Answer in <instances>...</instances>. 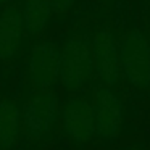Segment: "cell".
Listing matches in <instances>:
<instances>
[{
  "label": "cell",
  "mask_w": 150,
  "mask_h": 150,
  "mask_svg": "<svg viewBox=\"0 0 150 150\" xmlns=\"http://www.w3.org/2000/svg\"><path fill=\"white\" fill-rule=\"evenodd\" d=\"M10 0H0V5H4V4H8Z\"/></svg>",
  "instance_id": "13"
},
{
  "label": "cell",
  "mask_w": 150,
  "mask_h": 150,
  "mask_svg": "<svg viewBox=\"0 0 150 150\" xmlns=\"http://www.w3.org/2000/svg\"><path fill=\"white\" fill-rule=\"evenodd\" d=\"M120 68L131 87L137 91L150 89V53L144 36L132 29L120 44L118 49Z\"/></svg>",
  "instance_id": "3"
},
{
  "label": "cell",
  "mask_w": 150,
  "mask_h": 150,
  "mask_svg": "<svg viewBox=\"0 0 150 150\" xmlns=\"http://www.w3.org/2000/svg\"><path fill=\"white\" fill-rule=\"evenodd\" d=\"M123 150H149L144 144H131V145L124 147Z\"/></svg>",
  "instance_id": "12"
},
{
  "label": "cell",
  "mask_w": 150,
  "mask_h": 150,
  "mask_svg": "<svg viewBox=\"0 0 150 150\" xmlns=\"http://www.w3.org/2000/svg\"><path fill=\"white\" fill-rule=\"evenodd\" d=\"M76 4V0H52V15L60 16L71 10V7Z\"/></svg>",
  "instance_id": "11"
},
{
  "label": "cell",
  "mask_w": 150,
  "mask_h": 150,
  "mask_svg": "<svg viewBox=\"0 0 150 150\" xmlns=\"http://www.w3.org/2000/svg\"><path fill=\"white\" fill-rule=\"evenodd\" d=\"M23 15L24 33L28 36H37L47 26V21L52 16V0H26Z\"/></svg>",
  "instance_id": "10"
},
{
  "label": "cell",
  "mask_w": 150,
  "mask_h": 150,
  "mask_svg": "<svg viewBox=\"0 0 150 150\" xmlns=\"http://www.w3.org/2000/svg\"><path fill=\"white\" fill-rule=\"evenodd\" d=\"M60 45L52 42L37 44L33 47L28 62V78L37 92L49 91L58 81Z\"/></svg>",
  "instance_id": "7"
},
{
  "label": "cell",
  "mask_w": 150,
  "mask_h": 150,
  "mask_svg": "<svg viewBox=\"0 0 150 150\" xmlns=\"http://www.w3.org/2000/svg\"><path fill=\"white\" fill-rule=\"evenodd\" d=\"M58 79L66 92H84L92 84L94 65L89 34H71L60 45Z\"/></svg>",
  "instance_id": "2"
},
{
  "label": "cell",
  "mask_w": 150,
  "mask_h": 150,
  "mask_svg": "<svg viewBox=\"0 0 150 150\" xmlns=\"http://www.w3.org/2000/svg\"><path fill=\"white\" fill-rule=\"evenodd\" d=\"M60 121L65 134L78 150H82L95 137L94 108L91 94L81 92L63 103L60 111Z\"/></svg>",
  "instance_id": "4"
},
{
  "label": "cell",
  "mask_w": 150,
  "mask_h": 150,
  "mask_svg": "<svg viewBox=\"0 0 150 150\" xmlns=\"http://www.w3.org/2000/svg\"><path fill=\"white\" fill-rule=\"evenodd\" d=\"M21 102L0 98V150H11L21 134Z\"/></svg>",
  "instance_id": "9"
},
{
  "label": "cell",
  "mask_w": 150,
  "mask_h": 150,
  "mask_svg": "<svg viewBox=\"0 0 150 150\" xmlns=\"http://www.w3.org/2000/svg\"><path fill=\"white\" fill-rule=\"evenodd\" d=\"M94 108V126L95 137L103 144L115 139L124 120V105L121 95L115 87L98 86L95 100H92Z\"/></svg>",
  "instance_id": "5"
},
{
  "label": "cell",
  "mask_w": 150,
  "mask_h": 150,
  "mask_svg": "<svg viewBox=\"0 0 150 150\" xmlns=\"http://www.w3.org/2000/svg\"><path fill=\"white\" fill-rule=\"evenodd\" d=\"M24 34L23 15L18 5L8 7L0 15V60L8 62L15 58L21 49Z\"/></svg>",
  "instance_id": "8"
},
{
  "label": "cell",
  "mask_w": 150,
  "mask_h": 150,
  "mask_svg": "<svg viewBox=\"0 0 150 150\" xmlns=\"http://www.w3.org/2000/svg\"><path fill=\"white\" fill-rule=\"evenodd\" d=\"M60 124V102L57 92L40 91L21 107V129L28 150H40L53 139Z\"/></svg>",
  "instance_id": "1"
},
{
  "label": "cell",
  "mask_w": 150,
  "mask_h": 150,
  "mask_svg": "<svg viewBox=\"0 0 150 150\" xmlns=\"http://www.w3.org/2000/svg\"><path fill=\"white\" fill-rule=\"evenodd\" d=\"M147 47H149V53H150V37H149V44H147Z\"/></svg>",
  "instance_id": "14"
},
{
  "label": "cell",
  "mask_w": 150,
  "mask_h": 150,
  "mask_svg": "<svg viewBox=\"0 0 150 150\" xmlns=\"http://www.w3.org/2000/svg\"><path fill=\"white\" fill-rule=\"evenodd\" d=\"M91 52L98 86L116 87L120 79V58L118 45L108 26H100V29L94 34L91 39Z\"/></svg>",
  "instance_id": "6"
}]
</instances>
